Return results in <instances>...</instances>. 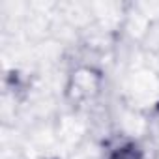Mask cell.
Here are the masks:
<instances>
[{
    "instance_id": "6da1fadb",
    "label": "cell",
    "mask_w": 159,
    "mask_h": 159,
    "mask_svg": "<svg viewBox=\"0 0 159 159\" xmlns=\"http://www.w3.org/2000/svg\"><path fill=\"white\" fill-rule=\"evenodd\" d=\"M109 159H144V155L135 144H122L109 155Z\"/></svg>"
}]
</instances>
